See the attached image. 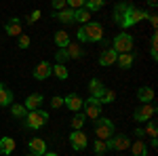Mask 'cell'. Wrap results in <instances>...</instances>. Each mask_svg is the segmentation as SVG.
Returning a JSON list of instances; mask_svg holds the SVG:
<instances>
[{
  "instance_id": "1",
  "label": "cell",
  "mask_w": 158,
  "mask_h": 156,
  "mask_svg": "<svg viewBox=\"0 0 158 156\" xmlns=\"http://www.w3.org/2000/svg\"><path fill=\"white\" fill-rule=\"evenodd\" d=\"M148 17H150V13L141 11V9H137V6L129 4V2H120V4H116V9H114V23L120 25L124 32H127L129 27H133L135 23L148 19Z\"/></svg>"
},
{
  "instance_id": "2",
  "label": "cell",
  "mask_w": 158,
  "mask_h": 156,
  "mask_svg": "<svg viewBox=\"0 0 158 156\" xmlns=\"http://www.w3.org/2000/svg\"><path fill=\"white\" fill-rule=\"evenodd\" d=\"M78 40L80 42H101L103 40V25L99 21H89L86 25L78 27Z\"/></svg>"
},
{
  "instance_id": "3",
  "label": "cell",
  "mask_w": 158,
  "mask_h": 156,
  "mask_svg": "<svg viewBox=\"0 0 158 156\" xmlns=\"http://www.w3.org/2000/svg\"><path fill=\"white\" fill-rule=\"evenodd\" d=\"M93 127H95V135H97V139H101V141H106V139H110L114 133H116V124L112 122L110 118H95L93 120Z\"/></svg>"
},
{
  "instance_id": "4",
  "label": "cell",
  "mask_w": 158,
  "mask_h": 156,
  "mask_svg": "<svg viewBox=\"0 0 158 156\" xmlns=\"http://www.w3.org/2000/svg\"><path fill=\"white\" fill-rule=\"evenodd\" d=\"M47 122H49V112H44V110H34V112H27V116H25V120H23V124L27 127V129H32V131L42 129Z\"/></svg>"
},
{
  "instance_id": "5",
  "label": "cell",
  "mask_w": 158,
  "mask_h": 156,
  "mask_svg": "<svg viewBox=\"0 0 158 156\" xmlns=\"http://www.w3.org/2000/svg\"><path fill=\"white\" fill-rule=\"evenodd\" d=\"M133 44H135L133 36L127 34V32H120L118 36L114 38V42H112V51H116L118 55H124V53H131L133 51Z\"/></svg>"
},
{
  "instance_id": "6",
  "label": "cell",
  "mask_w": 158,
  "mask_h": 156,
  "mask_svg": "<svg viewBox=\"0 0 158 156\" xmlns=\"http://www.w3.org/2000/svg\"><path fill=\"white\" fill-rule=\"evenodd\" d=\"M129 148H131V139H129V135H112L110 139H106V150L122 152V150H129Z\"/></svg>"
},
{
  "instance_id": "7",
  "label": "cell",
  "mask_w": 158,
  "mask_h": 156,
  "mask_svg": "<svg viewBox=\"0 0 158 156\" xmlns=\"http://www.w3.org/2000/svg\"><path fill=\"white\" fill-rule=\"evenodd\" d=\"M154 114H156V106L154 103H141L133 112V120L135 122H148V120L154 118Z\"/></svg>"
},
{
  "instance_id": "8",
  "label": "cell",
  "mask_w": 158,
  "mask_h": 156,
  "mask_svg": "<svg viewBox=\"0 0 158 156\" xmlns=\"http://www.w3.org/2000/svg\"><path fill=\"white\" fill-rule=\"evenodd\" d=\"M82 108H85V116L91 120H95L101 116V101L99 99H95V97H89V99H85V103H82Z\"/></svg>"
},
{
  "instance_id": "9",
  "label": "cell",
  "mask_w": 158,
  "mask_h": 156,
  "mask_svg": "<svg viewBox=\"0 0 158 156\" xmlns=\"http://www.w3.org/2000/svg\"><path fill=\"white\" fill-rule=\"evenodd\" d=\"M70 145H72L76 152H82L86 145H89V137L85 131H72L70 133Z\"/></svg>"
},
{
  "instance_id": "10",
  "label": "cell",
  "mask_w": 158,
  "mask_h": 156,
  "mask_svg": "<svg viewBox=\"0 0 158 156\" xmlns=\"http://www.w3.org/2000/svg\"><path fill=\"white\" fill-rule=\"evenodd\" d=\"M82 103H85V99L78 95V93H70V95L63 97V106L70 110V112H74V114L82 110Z\"/></svg>"
},
{
  "instance_id": "11",
  "label": "cell",
  "mask_w": 158,
  "mask_h": 156,
  "mask_svg": "<svg viewBox=\"0 0 158 156\" xmlns=\"http://www.w3.org/2000/svg\"><path fill=\"white\" fill-rule=\"evenodd\" d=\"M32 74H34L36 80H47L51 74H53V65H51L49 61H40L36 68H34V72H32Z\"/></svg>"
},
{
  "instance_id": "12",
  "label": "cell",
  "mask_w": 158,
  "mask_h": 156,
  "mask_svg": "<svg viewBox=\"0 0 158 156\" xmlns=\"http://www.w3.org/2000/svg\"><path fill=\"white\" fill-rule=\"evenodd\" d=\"M42 101H44V97L40 95V93H32V95H27V97H25L23 108L27 110V112H34V110H40Z\"/></svg>"
},
{
  "instance_id": "13",
  "label": "cell",
  "mask_w": 158,
  "mask_h": 156,
  "mask_svg": "<svg viewBox=\"0 0 158 156\" xmlns=\"http://www.w3.org/2000/svg\"><path fill=\"white\" fill-rule=\"evenodd\" d=\"M116 59H118V53L112 51V48H106V51H101V55H99V65L110 68V65L116 63Z\"/></svg>"
},
{
  "instance_id": "14",
  "label": "cell",
  "mask_w": 158,
  "mask_h": 156,
  "mask_svg": "<svg viewBox=\"0 0 158 156\" xmlns=\"http://www.w3.org/2000/svg\"><path fill=\"white\" fill-rule=\"evenodd\" d=\"M27 145H30V152H32V154H36V156H42L44 152H47V141H44V139H40V137H32Z\"/></svg>"
},
{
  "instance_id": "15",
  "label": "cell",
  "mask_w": 158,
  "mask_h": 156,
  "mask_svg": "<svg viewBox=\"0 0 158 156\" xmlns=\"http://www.w3.org/2000/svg\"><path fill=\"white\" fill-rule=\"evenodd\" d=\"M13 91L6 86V84L0 82V108H6V106H13Z\"/></svg>"
},
{
  "instance_id": "16",
  "label": "cell",
  "mask_w": 158,
  "mask_h": 156,
  "mask_svg": "<svg viewBox=\"0 0 158 156\" xmlns=\"http://www.w3.org/2000/svg\"><path fill=\"white\" fill-rule=\"evenodd\" d=\"M4 30H6V34L9 36H21L23 32H21V19H17V17H13L11 21H6V25H4Z\"/></svg>"
},
{
  "instance_id": "17",
  "label": "cell",
  "mask_w": 158,
  "mask_h": 156,
  "mask_svg": "<svg viewBox=\"0 0 158 156\" xmlns=\"http://www.w3.org/2000/svg\"><path fill=\"white\" fill-rule=\"evenodd\" d=\"M89 91H91V97L101 99V95L106 93V86L101 84V80H99V78H93V80L89 82Z\"/></svg>"
},
{
  "instance_id": "18",
  "label": "cell",
  "mask_w": 158,
  "mask_h": 156,
  "mask_svg": "<svg viewBox=\"0 0 158 156\" xmlns=\"http://www.w3.org/2000/svg\"><path fill=\"white\" fill-rule=\"evenodd\" d=\"M53 42H55V47H57V48H68V44H70L72 40H70V34H68V32L59 30V32H55Z\"/></svg>"
},
{
  "instance_id": "19",
  "label": "cell",
  "mask_w": 158,
  "mask_h": 156,
  "mask_svg": "<svg viewBox=\"0 0 158 156\" xmlns=\"http://www.w3.org/2000/svg\"><path fill=\"white\" fill-rule=\"evenodd\" d=\"M137 99H139L141 103H152V101H154V89H150V86H139V89H137Z\"/></svg>"
},
{
  "instance_id": "20",
  "label": "cell",
  "mask_w": 158,
  "mask_h": 156,
  "mask_svg": "<svg viewBox=\"0 0 158 156\" xmlns=\"http://www.w3.org/2000/svg\"><path fill=\"white\" fill-rule=\"evenodd\" d=\"M15 150V139L13 137H0V154L9 156Z\"/></svg>"
},
{
  "instance_id": "21",
  "label": "cell",
  "mask_w": 158,
  "mask_h": 156,
  "mask_svg": "<svg viewBox=\"0 0 158 156\" xmlns=\"http://www.w3.org/2000/svg\"><path fill=\"white\" fill-rule=\"evenodd\" d=\"M65 53H68L70 59H80V57L85 55V51H82V47H80L78 42H70L68 48H65Z\"/></svg>"
},
{
  "instance_id": "22",
  "label": "cell",
  "mask_w": 158,
  "mask_h": 156,
  "mask_svg": "<svg viewBox=\"0 0 158 156\" xmlns=\"http://www.w3.org/2000/svg\"><path fill=\"white\" fill-rule=\"evenodd\" d=\"M53 17L57 21H61V23H74V11L72 9H63L59 13H53Z\"/></svg>"
},
{
  "instance_id": "23",
  "label": "cell",
  "mask_w": 158,
  "mask_h": 156,
  "mask_svg": "<svg viewBox=\"0 0 158 156\" xmlns=\"http://www.w3.org/2000/svg\"><path fill=\"white\" fill-rule=\"evenodd\" d=\"M133 61H135V55H133V53H124V55H118L116 63L120 65L122 70H129V68H133Z\"/></svg>"
},
{
  "instance_id": "24",
  "label": "cell",
  "mask_w": 158,
  "mask_h": 156,
  "mask_svg": "<svg viewBox=\"0 0 158 156\" xmlns=\"http://www.w3.org/2000/svg\"><path fill=\"white\" fill-rule=\"evenodd\" d=\"M131 150H133V156H148V145L143 144V139H137L131 144Z\"/></svg>"
},
{
  "instance_id": "25",
  "label": "cell",
  "mask_w": 158,
  "mask_h": 156,
  "mask_svg": "<svg viewBox=\"0 0 158 156\" xmlns=\"http://www.w3.org/2000/svg\"><path fill=\"white\" fill-rule=\"evenodd\" d=\"M85 122H86L85 112H76V114H74V118H72V129H74V131H82Z\"/></svg>"
},
{
  "instance_id": "26",
  "label": "cell",
  "mask_w": 158,
  "mask_h": 156,
  "mask_svg": "<svg viewBox=\"0 0 158 156\" xmlns=\"http://www.w3.org/2000/svg\"><path fill=\"white\" fill-rule=\"evenodd\" d=\"M74 21H76V23L86 25L89 21H91V13L85 11V9H78V11H74Z\"/></svg>"
},
{
  "instance_id": "27",
  "label": "cell",
  "mask_w": 158,
  "mask_h": 156,
  "mask_svg": "<svg viewBox=\"0 0 158 156\" xmlns=\"http://www.w3.org/2000/svg\"><path fill=\"white\" fill-rule=\"evenodd\" d=\"M53 74H55L59 80H68V76H70L68 68H65V65H61V63H55V65H53Z\"/></svg>"
},
{
  "instance_id": "28",
  "label": "cell",
  "mask_w": 158,
  "mask_h": 156,
  "mask_svg": "<svg viewBox=\"0 0 158 156\" xmlns=\"http://www.w3.org/2000/svg\"><path fill=\"white\" fill-rule=\"evenodd\" d=\"M106 6V2L103 0H89V2H85V11H89V13H93V11H99V9H103Z\"/></svg>"
},
{
  "instance_id": "29",
  "label": "cell",
  "mask_w": 158,
  "mask_h": 156,
  "mask_svg": "<svg viewBox=\"0 0 158 156\" xmlns=\"http://www.w3.org/2000/svg\"><path fill=\"white\" fill-rule=\"evenodd\" d=\"M11 114L15 118H25L27 116V110L23 108V103H13L11 106Z\"/></svg>"
},
{
  "instance_id": "30",
  "label": "cell",
  "mask_w": 158,
  "mask_h": 156,
  "mask_svg": "<svg viewBox=\"0 0 158 156\" xmlns=\"http://www.w3.org/2000/svg\"><path fill=\"white\" fill-rule=\"evenodd\" d=\"M143 133H146V135H150L152 139L156 137L158 127H156V120H154V118H152V120H148V122H146V129H143Z\"/></svg>"
},
{
  "instance_id": "31",
  "label": "cell",
  "mask_w": 158,
  "mask_h": 156,
  "mask_svg": "<svg viewBox=\"0 0 158 156\" xmlns=\"http://www.w3.org/2000/svg\"><path fill=\"white\" fill-rule=\"evenodd\" d=\"M150 55H152V59H154V61L158 59V34H156V32L152 34V44H150Z\"/></svg>"
},
{
  "instance_id": "32",
  "label": "cell",
  "mask_w": 158,
  "mask_h": 156,
  "mask_svg": "<svg viewBox=\"0 0 158 156\" xmlns=\"http://www.w3.org/2000/svg\"><path fill=\"white\" fill-rule=\"evenodd\" d=\"M93 152H95L97 156H103V154H106V141L95 139V144H93Z\"/></svg>"
},
{
  "instance_id": "33",
  "label": "cell",
  "mask_w": 158,
  "mask_h": 156,
  "mask_svg": "<svg viewBox=\"0 0 158 156\" xmlns=\"http://www.w3.org/2000/svg\"><path fill=\"white\" fill-rule=\"evenodd\" d=\"M114 99H116V93H114V91H110V89H106V93L101 95L99 101H101V106H103V103H112Z\"/></svg>"
},
{
  "instance_id": "34",
  "label": "cell",
  "mask_w": 158,
  "mask_h": 156,
  "mask_svg": "<svg viewBox=\"0 0 158 156\" xmlns=\"http://www.w3.org/2000/svg\"><path fill=\"white\" fill-rule=\"evenodd\" d=\"M55 59H57V63H61V65H65V61L70 59V57H68V53H65V48H59V51L55 53Z\"/></svg>"
},
{
  "instance_id": "35",
  "label": "cell",
  "mask_w": 158,
  "mask_h": 156,
  "mask_svg": "<svg viewBox=\"0 0 158 156\" xmlns=\"http://www.w3.org/2000/svg\"><path fill=\"white\" fill-rule=\"evenodd\" d=\"M30 42H32V40H30L27 34H21V36L17 38V47H19V48H27V47H30Z\"/></svg>"
},
{
  "instance_id": "36",
  "label": "cell",
  "mask_w": 158,
  "mask_h": 156,
  "mask_svg": "<svg viewBox=\"0 0 158 156\" xmlns=\"http://www.w3.org/2000/svg\"><path fill=\"white\" fill-rule=\"evenodd\" d=\"M65 2H68V6H70L72 11H78V9L85 6V0H65Z\"/></svg>"
},
{
  "instance_id": "37",
  "label": "cell",
  "mask_w": 158,
  "mask_h": 156,
  "mask_svg": "<svg viewBox=\"0 0 158 156\" xmlns=\"http://www.w3.org/2000/svg\"><path fill=\"white\" fill-rule=\"evenodd\" d=\"M65 6H68V2H65V0H53V9H55V13L63 11Z\"/></svg>"
},
{
  "instance_id": "38",
  "label": "cell",
  "mask_w": 158,
  "mask_h": 156,
  "mask_svg": "<svg viewBox=\"0 0 158 156\" xmlns=\"http://www.w3.org/2000/svg\"><path fill=\"white\" fill-rule=\"evenodd\" d=\"M61 106H63V97L55 95L53 99H51V108H61Z\"/></svg>"
},
{
  "instance_id": "39",
  "label": "cell",
  "mask_w": 158,
  "mask_h": 156,
  "mask_svg": "<svg viewBox=\"0 0 158 156\" xmlns=\"http://www.w3.org/2000/svg\"><path fill=\"white\" fill-rule=\"evenodd\" d=\"M40 15H42V13H40V11L36 9V11H34L32 15H30V17H27V23H36L38 19H40Z\"/></svg>"
},
{
  "instance_id": "40",
  "label": "cell",
  "mask_w": 158,
  "mask_h": 156,
  "mask_svg": "<svg viewBox=\"0 0 158 156\" xmlns=\"http://www.w3.org/2000/svg\"><path fill=\"white\" fill-rule=\"evenodd\" d=\"M133 135L137 137V139H143V135H146V133H143V129H135V131H133Z\"/></svg>"
},
{
  "instance_id": "41",
  "label": "cell",
  "mask_w": 158,
  "mask_h": 156,
  "mask_svg": "<svg viewBox=\"0 0 158 156\" xmlns=\"http://www.w3.org/2000/svg\"><path fill=\"white\" fill-rule=\"evenodd\" d=\"M148 19H150V23L154 25V27H156V25H158V17H156V15H150Z\"/></svg>"
},
{
  "instance_id": "42",
  "label": "cell",
  "mask_w": 158,
  "mask_h": 156,
  "mask_svg": "<svg viewBox=\"0 0 158 156\" xmlns=\"http://www.w3.org/2000/svg\"><path fill=\"white\" fill-rule=\"evenodd\" d=\"M42 156H59V154H57V152H44Z\"/></svg>"
},
{
  "instance_id": "43",
  "label": "cell",
  "mask_w": 158,
  "mask_h": 156,
  "mask_svg": "<svg viewBox=\"0 0 158 156\" xmlns=\"http://www.w3.org/2000/svg\"><path fill=\"white\" fill-rule=\"evenodd\" d=\"M25 156H36V154H32V152H30V154H25Z\"/></svg>"
},
{
  "instance_id": "44",
  "label": "cell",
  "mask_w": 158,
  "mask_h": 156,
  "mask_svg": "<svg viewBox=\"0 0 158 156\" xmlns=\"http://www.w3.org/2000/svg\"><path fill=\"white\" fill-rule=\"evenodd\" d=\"M118 156H122V154H118Z\"/></svg>"
}]
</instances>
